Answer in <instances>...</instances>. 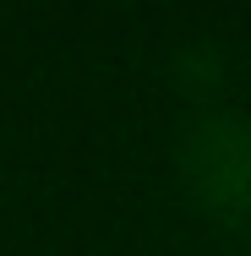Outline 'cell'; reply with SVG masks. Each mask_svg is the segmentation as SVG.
Instances as JSON below:
<instances>
[{"label": "cell", "instance_id": "6da1fadb", "mask_svg": "<svg viewBox=\"0 0 251 256\" xmlns=\"http://www.w3.org/2000/svg\"><path fill=\"white\" fill-rule=\"evenodd\" d=\"M191 169H197L202 191L218 207L251 202V136L240 126H202L197 148H191Z\"/></svg>", "mask_w": 251, "mask_h": 256}]
</instances>
